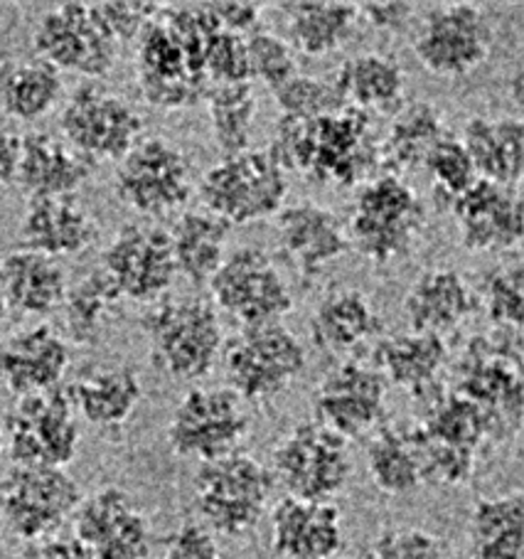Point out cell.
<instances>
[{"mask_svg": "<svg viewBox=\"0 0 524 559\" xmlns=\"http://www.w3.org/2000/svg\"><path fill=\"white\" fill-rule=\"evenodd\" d=\"M485 313L508 333H520L524 321V269L520 259L495 269L485 282Z\"/></svg>", "mask_w": 524, "mask_h": 559, "instance_id": "44", "label": "cell"}, {"mask_svg": "<svg viewBox=\"0 0 524 559\" xmlns=\"http://www.w3.org/2000/svg\"><path fill=\"white\" fill-rule=\"evenodd\" d=\"M276 102L281 106V117L286 119H315L325 117L330 111L343 109L333 84L320 82L315 76H294V80L281 86Z\"/></svg>", "mask_w": 524, "mask_h": 559, "instance_id": "46", "label": "cell"}, {"mask_svg": "<svg viewBox=\"0 0 524 559\" xmlns=\"http://www.w3.org/2000/svg\"><path fill=\"white\" fill-rule=\"evenodd\" d=\"M64 141L86 160H121L141 139L143 119L119 94L82 84L60 114Z\"/></svg>", "mask_w": 524, "mask_h": 559, "instance_id": "17", "label": "cell"}, {"mask_svg": "<svg viewBox=\"0 0 524 559\" xmlns=\"http://www.w3.org/2000/svg\"><path fill=\"white\" fill-rule=\"evenodd\" d=\"M72 362V350L50 325H33L0 341V384L15 394L57 390Z\"/></svg>", "mask_w": 524, "mask_h": 559, "instance_id": "24", "label": "cell"}, {"mask_svg": "<svg viewBox=\"0 0 524 559\" xmlns=\"http://www.w3.org/2000/svg\"><path fill=\"white\" fill-rule=\"evenodd\" d=\"M367 471L384 496H412L426 484L419 433L414 427H384L367 447Z\"/></svg>", "mask_w": 524, "mask_h": 559, "instance_id": "36", "label": "cell"}, {"mask_svg": "<svg viewBox=\"0 0 524 559\" xmlns=\"http://www.w3.org/2000/svg\"><path fill=\"white\" fill-rule=\"evenodd\" d=\"M377 331L380 316L372 301L362 292L347 286L333 288L310 318V338L330 355H349L372 341Z\"/></svg>", "mask_w": 524, "mask_h": 559, "instance_id": "33", "label": "cell"}, {"mask_svg": "<svg viewBox=\"0 0 524 559\" xmlns=\"http://www.w3.org/2000/svg\"><path fill=\"white\" fill-rule=\"evenodd\" d=\"M492 27L473 3L431 8L414 35V55L436 76H465L490 57Z\"/></svg>", "mask_w": 524, "mask_h": 559, "instance_id": "18", "label": "cell"}, {"mask_svg": "<svg viewBox=\"0 0 524 559\" xmlns=\"http://www.w3.org/2000/svg\"><path fill=\"white\" fill-rule=\"evenodd\" d=\"M33 45L43 62L57 72L104 76L111 72L119 43L106 31L94 3H60L43 13L35 25Z\"/></svg>", "mask_w": 524, "mask_h": 559, "instance_id": "15", "label": "cell"}, {"mask_svg": "<svg viewBox=\"0 0 524 559\" xmlns=\"http://www.w3.org/2000/svg\"><path fill=\"white\" fill-rule=\"evenodd\" d=\"M215 27L207 3L175 5L155 15L139 47V84L145 102L175 111L205 99V45Z\"/></svg>", "mask_w": 524, "mask_h": 559, "instance_id": "1", "label": "cell"}, {"mask_svg": "<svg viewBox=\"0 0 524 559\" xmlns=\"http://www.w3.org/2000/svg\"><path fill=\"white\" fill-rule=\"evenodd\" d=\"M414 429L419 433L426 480L449 488L468 484L485 439L495 433L485 412L458 392H433Z\"/></svg>", "mask_w": 524, "mask_h": 559, "instance_id": "4", "label": "cell"}, {"mask_svg": "<svg viewBox=\"0 0 524 559\" xmlns=\"http://www.w3.org/2000/svg\"><path fill=\"white\" fill-rule=\"evenodd\" d=\"M60 96L62 76L40 57L0 67V109L15 121L43 119Z\"/></svg>", "mask_w": 524, "mask_h": 559, "instance_id": "40", "label": "cell"}, {"mask_svg": "<svg viewBox=\"0 0 524 559\" xmlns=\"http://www.w3.org/2000/svg\"><path fill=\"white\" fill-rule=\"evenodd\" d=\"M247 60L249 76L264 82L274 92L296 76L294 50L284 37L269 31H257L247 37Z\"/></svg>", "mask_w": 524, "mask_h": 559, "instance_id": "45", "label": "cell"}, {"mask_svg": "<svg viewBox=\"0 0 524 559\" xmlns=\"http://www.w3.org/2000/svg\"><path fill=\"white\" fill-rule=\"evenodd\" d=\"M274 493V476L259 459L241 454L202 464L195 478L198 513L212 533L241 537L254 530Z\"/></svg>", "mask_w": 524, "mask_h": 559, "instance_id": "6", "label": "cell"}, {"mask_svg": "<svg viewBox=\"0 0 524 559\" xmlns=\"http://www.w3.org/2000/svg\"><path fill=\"white\" fill-rule=\"evenodd\" d=\"M67 288V274L57 259L31 249H15L0 259V298L17 313L50 316L60 311Z\"/></svg>", "mask_w": 524, "mask_h": 559, "instance_id": "31", "label": "cell"}, {"mask_svg": "<svg viewBox=\"0 0 524 559\" xmlns=\"http://www.w3.org/2000/svg\"><path fill=\"white\" fill-rule=\"evenodd\" d=\"M225 374L239 400L264 402L290 388L306 370V345L286 325L245 328L225 348Z\"/></svg>", "mask_w": 524, "mask_h": 559, "instance_id": "9", "label": "cell"}, {"mask_svg": "<svg viewBox=\"0 0 524 559\" xmlns=\"http://www.w3.org/2000/svg\"><path fill=\"white\" fill-rule=\"evenodd\" d=\"M473 559H522L524 496L512 493L480 498L468 523Z\"/></svg>", "mask_w": 524, "mask_h": 559, "instance_id": "37", "label": "cell"}, {"mask_svg": "<svg viewBox=\"0 0 524 559\" xmlns=\"http://www.w3.org/2000/svg\"><path fill=\"white\" fill-rule=\"evenodd\" d=\"M3 443L15 466H70L80 451V424L70 394L50 390L17 397L5 414Z\"/></svg>", "mask_w": 524, "mask_h": 559, "instance_id": "8", "label": "cell"}, {"mask_svg": "<svg viewBox=\"0 0 524 559\" xmlns=\"http://www.w3.org/2000/svg\"><path fill=\"white\" fill-rule=\"evenodd\" d=\"M357 13L365 23H370L374 31H402L414 15V3H402V0H390V3H380V0H370V3H357Z\"/></svg>", "mask_w": 524, "mask_h": 559, "instance_id": "52", "label": "cell"}, {"mask_svg": "<svg viewBox=\"0 0 524 559\" xmlns=\"http://www.w3.org/2000/svg\"><path fill=\"white\" fill-rule=\"evenodd\" d=\"M74 533L92 559H148L153 530L129 490L99 488L82 498L74 513Z\"/></svg>", "mask_w": 524, "mask_h": 559, "instance_id": "20", "label": "cell"}, {"mask_svg": "<svg viewBox=\"0 0 524 559\" xmlns=\"http://www.w3.org/2000/svg\"><path fill=\"white\" fill-rule=\"evenodd\" d=\"M202 200L227 225H251L284 210L288 178L271 151L247 148L222 158L202 178Z\"/></svg>", "mask_w": 524, "mask_h": 559, "instance_id": "7", "label": "cell"}, {"mask_svg": "<svg viewBox=\"0 0 524 559\" xmlns=\"http://www.w3.org/2000/svg\"><path fill=\"white\" fill-rule=\"evenodd\" d=\"M347 441L318 421H300L274 449V478L298 500H333L353 478Z\"/></svg>", "mask_w": 524, "mask_h": 559, "instance_id": "10", "label": "cell"}, {"mask_svg": "<svg viewBox=\"0 0 524 559\" xmlns=\"http://www.w3.org/2000/svg\"><path fill=\"white\" fill-rule=\"evenodd\" d=\"M478 298L455 269H429L404 296V316L412 331L443 338L473 316Z\"/></svg>", "mask_w": 524, "mask_h": 559, "instance_id": "29", "label": "cell"}, {"mask_svg": "<svg viewBox=\"0 0 524 559\" xmlns=\"http://www.w3.org/2000/svg\"><path fill=\"white\" fill-rule=\"evenodd\" d=\"M116 192L139 215H172L192 195V163L168 139H143L119 160Z\"/></svg>", "mask_w": 524, "mask_h": 559, "instance_id": "12", "label": "cell"}, {"mask_svg": "<svg viewBox=\"0 0 524 559\" xmlns=\"http://www.w3.org/2000/svg\"><path fill=\"white\" fill-rule=\"evenodd\" d=\"M141 328L155 368L182 382L207 378L225 345L217 308L202 298H175L153 306Z\"/></svg>", "mask_w": 524, "mask_h": 559, "instance_id": "3", "label": "cell"}, {"mask_svg": "<svg viewBox=\"0 0 524 559\" xmlns=\"http://www.w3.org/2000/svg\"><path fill=\"white\" fill-rule=\"evenodd\" d=\"M426 210L416 190L384 173L365 182L349 212V247L374 264H392L409 254L421 235Z\"/></svg>", "mask_w": 524, "mask_h": 559, "instance_id": "5", "label": "cell"}, {"mask_svg": "<svg viewBox=\"0 0 524 559\" xmlns=\"http://www.w3.org/2000/svg\"><path fill=\"white\" fill-rule=\"evenodd\" d=\"M249 433L247 412L231 390L195 388L178 402L168 424V447L175 456L202 464L239 451Z\"/></svg>", "mask_w": 524, "mask_h": 559, "instance_id": "14", "label": "cell"}, {"mask_svg": "<svg viewBox=\"0 0 524 559\" xmlns=\"http://www.w3.org/2000/svg\"><path fill=\"white\" fill-rule=\"evenodd\" d=\"M461 242L471 252H508L522 245V192L512 186L478 180L451 202Z\"/></svg>", "mask_w": 524, "mask_h": 559, "instance_id": "22", "label": "cell"}, {"mask_svg": "<svg viewBox=\"0 0 524 559\" xmlns=\"http://www.w3.org/2000/svg\"><path fill=\"white\" fill-rule=\"evenodd\" d=\"M119 294L106 282L102 272L86 274L82 282L67 288L62 301V321L67 338L76 345H94L109 325V318L119 306Z\"/></svg>", "mask_w": 524, "mask_h": 559, "instance_id": "41", "label": "cell"}, {"mask_svg": "<svg viewBox=\"0 0 524 559\" xmlns=\"http://www.w3.org/2000/svg\"><path fill=\"white\" fill-rule=\"evenodd\" d=\"M17 156H21V136L0 123V188L15 180Z\"/></svg>", "mask_w": 524, "mask_h": 559, "instance_id": "54", "label": "cell"}, {"mask_svg": "<svg viewBox=\"0 0 524 559\" xmlns=\"http://www.w3.org/2000/svg\"><path fill=\"white\" fill-rule=\"evenodd\" d=\"M205 74L212 86L247 84L251 80L247 60V37L231 35L217 25L205 45Z\"/></svg>", "mask_w": 524, "mask_h": 559, "instance_id": "47", "label": "cell"}, {"mask_svg": "<svg viewBox=\"0 0 524 559\" xmlns=\"http://www.w3.org/2000/svg\"><path fill=\"white\" fill-rule=\"evenodd\" d=\"M207 11L215 17V23L231 35L249 37L259 31V5L241 3V0H219V3H207Z\"/></svg>", "mask_w": 524, "mask_h": 559, "instance_id": "51", "label": "cell"}, {"mask_svg": "<svg viewBox=\"0 0 524 559\" xmlns=\"http://www.w3.org/2000/svg\"><path fill=\"white\" fill-rule=\"evenodd\" d=\"M76 417L92 427L116 429L129 421L143 400L139 372L126 365H92L67 390Z\"/></svg>", "mask_w": 524, "mask_h": 559, "instance_id": "28", "label": "cell"}, {"mask_svg": "<svg viewBox=\"0 0 524 559\" xmlns=\"http://www.w3.org/2000/svg\"><path fill=\"white\" fill-rule=\"evenodd\" d=\"M163 559H225V555L207 525L182 523L165 537Z\"/></svg>", "mask_w": 524, "mask_h": 559, "instance_id": "50", "label": "cell"}, {"mask_svg": "<svg viewBox=\"0 0 524 559\" xmlns=\"http://www.w3.org/2000/svg\"><path fill=\"white\" fill-rule=\"evenodd\" d=\"M207 114L219 151L225 156L249 148L257 119V96L247 84H215L207 90Z\"/></svg>", "mask_w": 524, "mask_h": 559, "instance_id": "42", "label": "cell"}, {"mask_svg": "<svg viewBox=\"0 0 524 559\" xmlns=\"http://www.w3.org/2000/svg\"><path fill=\"white\" fill-rule=\"evenodd\" d=\"M333 90L347 109L394 114L404 106L406 74L392 55L362 52L349 57L335 74Z\"/></svg>", "mask_w": 524, "mask_h": 559, "instance_id": "32", "label": "cell"}, {"mask_svg": "<svg viewBox=\"0 0 524 559\" xmlns=\"http://www.w3.org/2000/svg\"><path fill=\"white\" fill-rule=\"evenodd\" d=\"M271 153L284 170L337 188L362 180L380 163L370 117L347 106L306 121L281 117Z\"/></svg>", "mask_w": 524, "mask_h": 559, "instance_id": "2", "label": "cell"}, {"mask_svg": "<svg viewBox=\"0 0 524 559\" xmlns=\"http://www.w3.org/2000/svg\"><path fill=\"white\" fill-rule=\"evenodd\" d=\"M390 384L374 365L345 360L320 380L313 407L315 419L345 441L370 433L384 417Z\"/></svg>", "mask_w": 524, "mask_h": 559, "instance_id": "21", "label": "cell"}, {"mask_svg": "<svg viewBox=\"0 0 524 559\" xmlns=\"http://www.w3.org/2000/svg\"><path fill=\"white\" fill-rule=\"evenodd\" d=\"M278 8L286 15L288 45L308 57L337 50L360 21L357 3L343 0H290Z\"/></svg>", "mask_w": 524, "mask_h": 559, "instance_id": "35", "label": "cell"}, {"mask_svg": "<svg viewBox=\"0 0 524 559\" xmlns=\"http://www.w3.org/2000/svg\"><path fill=\"white\" fill-rule=\"evenodd\" d=\"M94 5L116 43H129L141 37L145 27L155 21V15L160 13V3H145V0H116V3Z\"/></svg>", "mask_w": 524, "mask_h": 559, "instance_id": "49", "label": "cell"}, {"mask_svg": "<svg viewBox=\"0 0 524 559\" xmlns=\"http://www.w3.org/2000/svg\"><path fill=\"white\" fill-rule=\"evenodd\" d=\"M82 503V488L64 468L15 466L0 486V520L25 543L52 537Z\"/></svg>", "mask_w": 524, "mask_h": 559, "instance_id": "16", "label": "cell"}, {"mask_svg": "<svg viewBox=\"0 0 524 559\" xmlns=\"http://www.w3.org/2000/svg\"><path fill=\"white\" fill-rule=\"evenodd\" d=\"M374 370L386 384L406 390L414 397H431L449 362L443 338L431 333H396L377 343Z\"/></svg>", "mask_w": 524, "mask_h": 559, "instance_id": "30", "label": "cell"}, {"mask_svg": "<svg viewBox=\"0 0 524 559\" xmlns=\"http://www.w3.org/2000/svg\"><path fill=\"white\" fill-rule=\"evenodd\" d=\"M92 176V160L76 153L70 143L47 131H31L21 139L15 180L27 198L74 195Z\"/></svg>", "mask_w": 524, "mask_h": 559, "instance_id": "27", "label": "cell"}, {"mask_svg": "<svg viewBox=\"0 0 524 559\" xmlns=\"http://www.w3.org/2000/svg\"><path fill=\"white\" fill-rule=\"evenodd\" d=\"M455 392L485 412L492 429H520L522 419V345L520 333L473 338L458 365Z\"/></svg>", "mask_w": 524, "mask_h": 559, "instance_id": "11", "label": "cell"}, {"mask_svg": "<svg viewBox=\"0 0 524 559\" xmlns=\"http://www.w3.org/2000/svg\"><path fill=\"white\" fill-rule=\"evenodd\" d=\"M102 274L121 301H160L178 274L170 235L151 225H126L104 249Z\"/></svg>", "mask_w": 524, "mask_h": 559, "instance_id": "19", "label": "cell"}, {"mask_svg": "<svg viewBox=\"0 0 524 559\" xmlns=\"http://www.w3.org/2000/svg\"><path fill=\"white\" fill-rule=\"evenodd\" d=\"M99 237V225L76 195L31 198L21 222L23 249L50 259L74 257Z\"/></svg>", "mask_w": 524, "mask_h": 559, "instance_id": "26", "label": "cell"}, {"mask_svg": "<svg viewBox=\"0 0 524 559\" xmlns=\"http://www.w3.org/2000/svg\"><path fill=\"white\" fill-rule=\"evenodd\" d=\"M424 166L431 176L436 198L441 202H449V205L480 180L468 151L463 146V141L449 131H445V136L439 143H436Z\"/></svg>", "mask_w": 524, "mask_h": 559, "instance_id": "43", "label": "cell"}, {"mask_svg": "<svg viewBox=\"0 0 524 559\" xmlns=\"http://www.w3.org/2000/svg\"><path fill=\"white\" fill-rule=\"evenodd\" d=\"M345 530L330 500L284 498L271 510V549L278 559H340Z\"/></svg>", "mask_w": 524, "mask_h": 559, "instance_id": "23", "label": "cell"}, {"mask_svg": "<svg viewBox=\"0 0 524 559\" xmlns=\"http://www.w3.org/2000/svg\"><path fill=\"white\" fill-rule=\"evenodd\" d=\"M463 146L478 178L520 188L524 163V127L517 117H473L463 129Z\"/></svg>", "mask_w": 524, "mask_h": 559, "instance_id": "34", "label": "cell"}, {"mask_svg": "<svg viewBox=\"0 0 524 559\" xmlns=\"http://www.w3.org/2000/svg\"><path fill=\"white\" fill-rule=\"evenodd\" d=\"M21 559H92L90 552L76 543L64 537H45L27 543L21 552Z\"/></svg>", "mask_w": 524, "mask_h": 559, "instance_id": "53", "label": "cell"}, {"mask_svg": "<svg viewBox=\"0 0 524 559\" xmlns=\"http://www.w3.org/2000/svg\"><path fill=\"white\" fill-rule=\"evenodd\" d=\"M219 311L245 328L274 325L294 311V294L266 252L245 247L231 252L210 278Z\"/></svg>", "mask_w": 524, "mask_h": 559, "instance_id": "13", "label": "cell"}, {"mask_svg": "<svg viewBox=\"0 0 524 559\" xmlns=\"http://www.w3.org/2000/svg\"><path fill=\"white\" fill-rule=\"evenodd\" d=\"M365 559H445V547L429 530L394 527L374 539Z\"/></svg>", "mask_w": 524, "mask_h": 559, "instance_id": "48", "label": "cell"}, {"mask_svg": "<svg viewBox=\"0 0 524 559\" xmlns=\"http://www.w3.org/2000/svg\"><path fill=\"white\" fill-rule=\"evenodd\" d=\"M3 447H5V443H3V431H0V454H3Z\"/></svg>", "mask_w": 524, "mask_h": 559, "instance_id": "56", "label": "cell"}, {"mask_svg": "<svg viewBox=\"0 0 524 559\" xmlns=\"http://www.w3.org/2000/svg\"><path fill=\"white\" fill-rule=\"evenodd\" d=\"M443 136V117L431 102L402 106L386 129L384 143L380 146V163L390 166V176L402 178V173L421 168Z\"/></svg>", "mask_w": 524, "mask_h": 559, "instance_id": "38", "label": "cell"}, {"mask_svg": "<svg viewBox=\"0 0 524 559\" xmlns=\"http://www.w3.org/2000/svg\"><path fill=\"white\" fill-rule=\"evenodd\" d=\"M278 245L296 264L300 276L310 282L325 272L343 254L349 239L335 212L313 200H300L278 212Z\"/></svg>", "mask_w": 524, "mask_h": 559, "instance_id": "25", "label": "cell"}, {"mask_svg": "<svg viewBox=\"0 0 524 559\" xmlns=\"http://www.w3.org/2000/svg\"><path fill=\"white\" fill-rule=\"evenodd\" d=\"M229 229L227 222L212 212H186L170 233L175 269L195 286L210 284L225 262Z\"/></svg>", "mask_w": 524, "mask_h": 559, "instance_id": "39", "label": "cell"}, {"mask_svg": "<svg viewBox=\"0 0 524 559\" xmlns=\"http://www.w3.org/2000/svg\"><path fill=\"white\" fill-rule=\"evenodd\" d=\"M5 316H8V306L3 298H0V328H3V323H5Z\"/></svg>", "mask_w": 524, "mask_h": 559, "instance_id": "55", "label": "cell"}]
</instances>
